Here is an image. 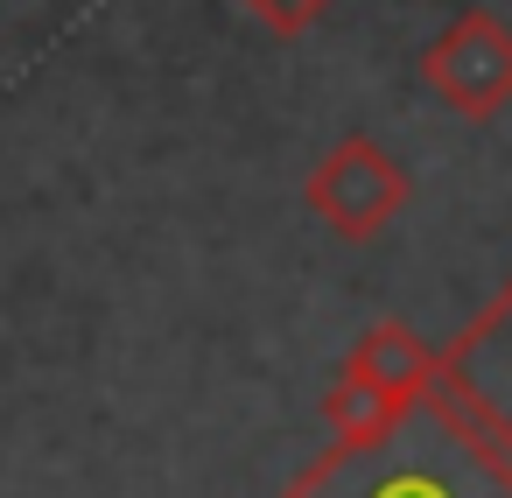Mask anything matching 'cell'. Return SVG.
Instances as JSON below:
<instances>
[{"mask_svg":"<svg viewBox=\"0 0 512 498\" xmlns=\"http://www.w3.org/2000/svg\"><path fill=\"white\" fill-rule=\"evenodd\" d=\"M281 498H512V463L435 386L372 442H330Z\"/></svg>","mask_w":512,"mask_h":498,"instance_id":"obj_1","label":"cell"},{"mask_svg":"<svg viewBox=\"0 0 512 498\" xmlns=\"http://www.w3.org/2000/svg\"><path fill=\"white\" fill-rule=\"evenodd\" d=\"M435 386L512 463V281L435 351Z\"/></svg>","mask_w":512,"mask_h":498,"instance_id":"obj_2","label":"cell"},{"mask_svg":"<svg viewBox=\"0 0 512 498\" xmlns=\"http://www.w3.org/2000/svg\"><path fill=\"white\" fill-rule=\"evenodd\" d=\"M407 197H414L407 169H400L372 134H344V141L323 148V162L302 176V204H309V218H323L344 246L379 239V232L407 211Z\"/></svg>","mask_w":512,"mask_h":498,"instance_id":"obj_3","label":"cell"},{"mask_svg":"<svg viewBox=\"0 0 512 498\" xmlns=\"http://www.w3.org/2000/svg\"><path fill=\"white\" fill-rule=\"evenodd\" d=\"M421 85L463 120H498L512 106V22L491 8H463L421 50Z\"/></svg>","mask_w":512,"mask_h":498,"instance_id":"obj_4","label":"cell"},{"mask_svg":"<svg viewBox=\"0 0 512 498\" xmlns=\"http://www.w3.org/2000/svg\"><path fill=\"white\" fill-rule=\"evenodd\" d=\"M337 372L358 379V386H372V393L393 400V407H414V400L435 393V344H428L421 330H407V323L386 316V323L358 330V344L344 351Z\"/></svg>","mask_w":512,"mask_h":498,"instance_id":"obj_5","label":"cell"},{"mask_svg":"<svg viewBox=\"0 0 512 498\" xmlns=\"http://www.w3.org/2000/svg\"><path fill=\"white\" fill-rule=\"evenodd\" d=\"M407 407H393V400H379L372 386H358V379H330V393H323V421H330V442H372V435H386L393 421H400Z\"/></svg>","mask_w":512,"mask_h":498,"instance_id":"obj_6","label":"cell"},{"mask_svg":"<svg viewBox=\"0 0 512 498\" xmlns=\"http://www.w3.org/2000/svg\"><path fill=\"white\" fill-rule=\"evenodd\" d=\"M239 8L267 29V36H302V29H316L337 0H239Z\"/></svg>","mask_w":512,"mask_h":498,"instance_id":"obj_7","label":"cell"}]
</instances>
